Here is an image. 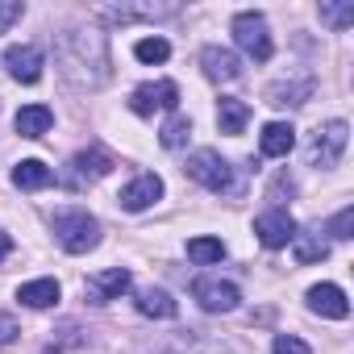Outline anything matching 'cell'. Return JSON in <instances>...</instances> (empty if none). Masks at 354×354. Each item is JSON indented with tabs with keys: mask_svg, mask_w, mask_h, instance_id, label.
Wrapping results in <instances>:
<instances>
[{
	"mask_svg": "<svg viewBox=\"0 0 354 354\" xmlns=\"http://www.w3.org/2000/svg\"><path fill=\"white\" fill-rule=\"evenodd\" d=\"M55 59L63 75L80 88H100L109 80V38L100 30H67L59 34Z\"/></svg>",
	"mask_w": 354,
	"mask_h": 354,
	"instance_id": "cell-1",
	"label": "cell"
},
{
	"mask_svg": "<svg viewBox=\"0 0 354 354\" xmlns=\"http://www.w3.org/2000/svg\"><path fill=\"white\" fill-rule=\"evenodd\" d=\"M55 238L67 254H88L96 242H100V221L88 217L84 209H71V213H59L55 217Z\"/></svg>",
	"mask_w": 354,
	"mask_h": 354,
	"instance_id": "cell-2",
	"label": "cell"
},
{
	"mask_svg": "<svg viewBox=\"0 0 354 354\" xmlns=\"http://www.w3.org/2000/svg\"><path fill=\"white\" fill-rule=\"evenodd\" d=\"M188 175L196 184H205L209 192H217V196H225V192H238V180H234V167L217 154V150H196L192 158H188Z\"/></svg>",
	"mask_w": 354,
	"mask_h": 354,
	"instance_id": "cell-3",
	"label": "cell"
},
{
	"mask_svg": "<svg viewBox=\"0 0 354 354\" xmlns=\"http://www.w3.org/2000/svg\"><path fill=\"white\" fill-rule=\"evenodd\" d=\"M234 42L254 59V63H267L275 55V42H271V30H267V17L263 13H238L234 17Z\"/></svg>",
	"mask_w": 354,
	"mask_h": 354,
	"instance_id": "cell-4",
	"label": "cell"
},
{
	"mask_svg": "<svg viewBox=\"0 0 354 354\" xmlns=\"http://www.w3.org/2000/svg\"><path fill=\"white\" fill-rule=\"evenodd\" d=\"M346 142H350V125H346V121H325V125H317V133H313V142H308V162L321 167V171H325V167H337Z\"/></svg>",
	"mask_w": 354,
	"mask_h": 354,
	"instance_id": "cell-5",
	"label": "cell"
},
{
	"mask_svg": "<svg viewBox=\"0 0 354 354\" xmlns=\"http://www.w3.org/2000/svg\"><path fill=\"white\" fill-rule=\"evenodd\" d=\"M175 104H180V88H175L171 80L142 84V88H133V96H129V109H133L138 117H154V109H175Z\"/></svg>",
	"mask_w": 354,
	"mask_h": 354,
	"instance_id": "cell-6",
	"label": "cell"
},
{
	"mask_svg": "<svg viewBox=\"0 0 354 354\" xmlns=\"http://www.w3.org/2000/svg\"><path fill=\"white\" fill-rule=\"evenodd\" d=\"M192 296L201 300L205 313H234L238 300H242V292H238L230 279H196V283H192Z\"/></svg>",
	"mask_w": 354,
	"mask_h": 354,
	"instance_id": "cell-7",
	"label": "cell"
},
{
	"mask_svg": "<svg viewBox=\"0 0 354 354\" xmlns=\"http://www.w3.org/2000/svg\"><path fill=\"white\" fill-rule=\"evenodd\" d=\"M254 234H259V242H263L267 250H279V246H288V242L296 238V221H292L288 209H271V213H263V217L254 221Z\"/></svg>",
	"mask_w": 354,
	"mask_h": 354,
	"instance_id": "cell-8",
	"label": "cell"
},
{
	"mask_svg": "<svg viewBox=\"0 0 354 354\" xmlns=\"http://www.w3.org/2000/svg\"><path fill=\"white\" fill-rule=\"evenodd\" d=\"M121 292H129V271H125V267L96 271V275L84 283V296H88V304H109V300H121Z\"/></svg>",
	"mask_w": 354,
	"mask_h": 354,
	"instance_id": "cell-9",
	"label": "cell"
},
{
	"mask_svg": "<svg viewBox=\"0 0 354 354\" xmlns=\"http://www.w3.org/2000/svg\"><path fill=\"white\" fill-rule=\"evenodd\" d=\"M158 196H162V180H158L154 171H142L133 184H125V188H121V196H117V201H121V209H125V213H146Z\"/></svg>",
	"mask_w": 354,
	"mask_h": 354,
	"instance_id": "cell-10",
	"label": "cell"
},
{
	"mask_svg": "<svg viewBox=\"0 0 354 354\" xmlns=\"http://www.w3.org/2000/svg\"><path fill=\"white\" fill-rule=\"evenodd\" d=\"M201 67H205V75H209L213 84H234V80L242 75V59H238L234 50H225V46H205Z\"/></svg>",
	"mask_w": 354,
	"mask_h": 354,
	"instance_id": "cell-11",
	"label": "cell"
},
{
	"mask_svg": "<svg viewBox=\"0 0 354 354\" xmlns=\"http://www.w3.org/2000/svg\"><path fill=\"white\" fill-rule=\"evenodd\" d=\"M5 67H9L13 80L38 84V80H42V50H38V46H9V50H5Z\"/></svg>",
	"mask_w": 354,
	"mask_h": 354,
	"instance_id": "cell-12",
	"label": "cell"
},
{
	"mask_svg": "<svg viewBox=\"0 0 354 354\" xmlns=\"http://www.w3.org/2000/svg\"><path fill=\"white\" fill-rule=\"evenodd\" d=\"M308 308L321 313V317H333V321H342V317L350 313L346 292H342L337 283H317V288H308Z\"/></svg>",
	"mask_w": 354,
	"mask_h": 354,
	"instance_id": "cell-13",
	"label": "cell"
},
{
	"mask_svg": "<svg viewBox=\"0 0 354 354\" xmlns=\"http://www.w3.org/2000/svg\"><path fill=\"white\" fill-rule=\"evenodd\" d=\"M71 167H75V180H100V175H109L117 162H113V154L104 146H88V150H80L71 158Z\"/></svg>",
	"mask_w": 354,
	"mask_h": 354,
	"instance_id": "cell-14",
	"label": "cell"
},
{
	"mask_svg": "<svg viewBox=\"0 0 354 354\" xmlns=\"http://www.w3.org/2000/svg\"><path fill=\"white\" fill-rule=\"evenodd\" d=\"M292 146H296V129H292L288 121H267V125H263V133H259V150H263L267 158H283Z\"/></svg>",
	"mask_w": 354,
	"mask_h": 354,
	"instance_id": "cell-15",
	"label": "cell"
},
{
	"mask_svg": "<svg viewBox=\"0 0 354 354\" xmlns=\"http://www.w3.org/2000/svg\"><path fill=\"white\" fill-rule=\"evenodd\" d=\"M133 304H138L142 317H154V321H171L175 313H180V304H175L162 288H142V292L133 296Z\"/></svg>",
	"mask_w": 354,
	"mask_h": 354,
	"instance_id": "cell-16",
	"label": "cell"
},
{
	"mask_svg": "<svg viewBox=\"0 0 354 354\" xmlns=\"http://www.w3.org/2000/svg\"><path fill=\"white\" fill-rule=\"evenodd\" d=\"M13 184L21 192H38V188H50L55 184V171L46 162H38V158H26V162L13 167Z\"/></svg>",
	"mask_w": 354,
	"mask_h": 354,
	"instance_id": "cell-17",
	"label": "cell"
},
{
	"mask_svg": "<svg viewBox=\"0 0 354 354\" xmlns=\"http://www.w3.org/2000/svg\"><path fill=\"white\" fill-rule=\"evenodd\" d=\"M13 125H17L21 138H42V133L55 125V113H50L46 104H26V109H17Z\"/></svg>",
	"mask_w": 354,
	"mask_h": 354,
	"instance_id": "cell-18",
	"label": "cell"
},
{
	"mask_svg": "<svg viewBox=\"0 0 354 354\" xmlns=\"http://www.w3.org/2000/svg\"><path fill=\"white\" fill-rule=\"evenodd\" d=\"M246 121H250V104L238 100V96H221V104H217V125H221V133H242Z\"/></svg>",
	"mask_w": 354,
	"mask_h": 354,
	"instance_id": "cell-19",
	"label": "cell"
},
{
	"mask_svg": "<svg viewBox=\"0 0 354 354\" xmlns=\"http://www.w3.org/2000/svg\"><path fill=\"white\" fill-rule=\"evenodd\" d=\"M292 246H296V263H300V267L329 259V242L321 238V230H300V234L292 238Z\"/></svg>",
	"mask_w": 354,
	"mask_h": 354,
	"instance_id": "cell-20",
	"label": "cell"
},
{
	"mask_svg": "<svg viewBox=\"0 0 354 354\" xmlns=\"http://www.w3.org/2000/svg\"><path fill=\"white\" fill-rule=\"evenodd\" d=\"M59 296L63 292L55 279H34V283H21V292H17V300L30 308H50V304H59Z\"/></svg>",
	"mask_w": 354,
	"mask_h": 354,
	"instance_id": "cell-21",
	"label": "cell"
},
{
	"mask_svg": "<svg viewBox=\"0 0 354 354\" xmlns=\"http://www.w3.org/2000/svg\"><path fill=\"white\" fill-rule=\"evenodd\" d=\"M313 96V80H296V84H275L271 92H267V104H304Z\"/></svg>",
	"mask_w": 354,
	"mask_h": 354,
	"instance_id": "cell-22",
	"label": "cell"
},
{
	"mask_svg": "<svg viewBox=\"0 0 354 354\" xmlns=\"http://www.w3.org/2000/svg\"><path fill=\"white\" fill-rule=\"evenodd\" d=\"M188 138H192V121L184 117V113H175L162 129H158V142L167 146V150H180V146H188Z\"/></svg>",
	"mask_w": 354,
	"mask_h": 354,
	"instance_id": "cell-23",
	"label": "cell"
},
{
	"mask_svg": "<svg viewBox=\"0 0 354 354\" xmlns=\"http://www.w3.org/2000/svg\"><path fill=\"white\" fill-rule=\"evenodd\" d=\"M188 259L201 263V267H209V263H221L225 259V246H221V238H192L188 242Z\"/></svg>",
	"mask_w": 354,
	"mask_h": 354,
	"instance_id": "cell-24",
	"label": "cell"
},
{
	"mask_svg": "<svg viewBox=\"0 0 354 354\" xmlns=\"http://www.w3.org/2000/svg\"><path fill=\"white\" fill-rule=\"evenodd\" d=\"M109 21H133V17H175V5H142V9H104Z\"/></svg>",
	"mask_w": 354,
	"mask_h": 354,
	"instance_id": "cell-25",
	"label": "cell"
},
{
	"mask_svg": "<svg viewBox=\"0 0 354 354\" xmlns=\"http://www.w3.org/2000/svg\"><path fill=\"white\" fill-rule=\"evenodd\" d=\"M133 55H138L142 63H167V59H171V42H167V38H142V42L133 46Z\"/></svg>",
	"mask_w": 354,
	"mask_h": 354,
	"instance_id": "cell-26",
	"label": "cell"
},
{
	"mask_svg": "<svg viewBox=\"0 0 354 354\" xmlns=\"http://www.w3.org/2000/svg\"><path fill=\"white\" fill-rule=\"evenodd\" d=\"M321 21H329L333 30L354 26V5H321Z\"/></svg>",
	"mask_w": 354,
	"mask_h": 354,
	"instance_id": "cell-27",
	"label": "cell"
},
{
	"mask_svg": "<svg viewBox=\"0 0 354 354\" xmlns=\"http://www.w3.org/2000/svg\"><path fill=\"white\" fill-rule=\"evenodd\" d=\"M271 354H313V350H308L296 333H279V337H275V346H271Z\"/></svg>",
	"mask_w": 354,
	"mask_h": 354,
	"instance_id": "cell-28",
	"label": "cell"
},
{
	"mask_svg": "<svg viewBox=\"0 0 354 354\" xmlns=\"http://www.w3.org/2000/svg\"><path fill=\"white\" fill-rule=\"evenodd\" d=\"M21 13H26L21 0H0V34H5L13 21H21Z\"/></svg>",
	"mask_w": 354,
	"mask_h": 354,
	"instance_id": "cell-29",
	"label": "cell"
},
{
	"mask_svg": "<svg viewBox=\"0 0 354 354\" xmlns=\"http://www.w3.org/2000/svg\"><path fill=\"white\" fill-rule=\"evenodd\" d=\"M350 225H354V209L346 205V209H342V213H337V217L329 221V234H333L337 242H346V238H350Z\"/></svg>",
	"mask_w": 354,
	"mask_h": 354,
	"instance_id": "cell-30",
	"label": "cell"
},
{
	"mask_svg": "<svg viewBox=\"0 0 354 354\" xmlns=\"http://www.w3.org/2000/svg\"><path fill=\"white\" fill-rule=\"evenodd\" d=\"M17 333H21L17 317H13V313H0V346H9V342H13Z\"/></svg>",
	"mask_w": 354,
	"mask_h": 354,
	"instance_id": "cell-31",
	"label": "cell"
},
{
	"mask_svg": "<svg viewBox=\"0 0 354 354\" xmlns=\"http://www.w3.org/2000/svg\"><path fill=\"white\" fill-rule=\"evenodd\" d=\"M9 250H13V238H9V234H0V259H5Z\"/></svg>",
	"mask_w": 354,
	"mask_h": 354,
	"instance_id": "cell-32",
	"label": "cell"
}]
</instances>
